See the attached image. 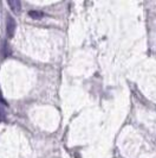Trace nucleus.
<instances>
[{
  "instance_id": "3",
  "label": "nucleus",
  "mask_w": 156,
  "mask_h": 158,
  "mask_svg": "<svg viewBox=\"0 0 156 158\" xmlns=\"http://www.w3.org/2000/svg\"><path fill=\"white\" fill-rule=\"evenodd\" d=\"M29 16L31 17L32 19H41L44 17V13L40 12V11H30L29 12Z\"/></svg>"
},
{
  "instance_id": "1",
  "label": "nucleus",
  "mask_w": 156,
  "mask_h": 158,
  "mask_svg": "<svg viewBox=\"0 0 156 158\" xmlns=\"http://www.w3.org/2000/svg\"><path fill=\"white\" fill-rule=\"evenodd\" d=\"M16 27H17V24H16V20L13 19V17L7 16V22H6V32H7L8 38H12V37L14 36Z\"/></svg>"
},
{
  "instance_id": "2",
  "label": "nucleus",
  "mask_w": 156,
  "mask_h": 158,
  "mask_svg": "<svg viewBox=\"0 0 156 158\" xmlns=\"http://www.w3.org/2000/svg\"><path fill=\"white\" fill-rule=\"evenodd\" d=\"M7 5L11 7L13 13H16V15L20 13V11H21V2L19 0H10V1H7Z\"/></svg>"
},
{
  "instance_id": "4",
  "label": "nucleus",
  "mask_w": 156,
  "mask_h": 158,
  "mask_svg": "<svg viewBox=\"0 0 156 158\" xmlns=\"http://www.w3.org/2000/svg\"><path fill=\"white\" fill-rule=\"evenodd\" d=\"M10 55V48L6 43H4V57H7Z\"/></svg>"
}]
</instances>
